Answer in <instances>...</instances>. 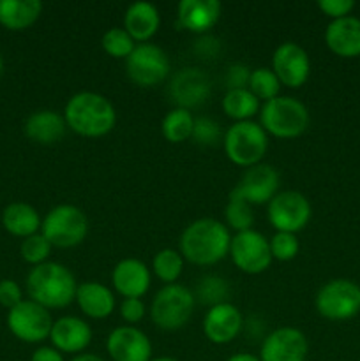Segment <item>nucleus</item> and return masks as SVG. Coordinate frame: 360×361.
<instances>
[{"label": "nucleus", "instance_id": "bb28decb", "mask_svg": "<svg viewBox=\"0 0 360 361\" xmlns=\"http://www.w3.org/2000/svg\"><path fill=\"white\" fill-rule=\"evenodd\" d=\"M2 224L11 235L27 236L35 235L41 229V217H39L37 210L27 203H13L4 210L2 214Z\"/></svg>", "mask_w": 360, "mask_h": 361}, {"label": "nucleus", "instance_id": "9d476101", "mask_svg": "<svg viewBox=\"0 0 360 361\" xmlns=\"http://www.w3.org/2000/svg\"><path fill=\"white\" fill-rule=\"evenodd\" d=\"M7 326H9L11 334L20 341L28 342V344H37V342L49 338L53 319L48 309L32 302V300H23L14 309L9 310Z\"/></svg>", "mask_w": 360, "mask_h": 361}, {"label": "nucleus", "instance_id": "aec40b11", "mask_svg": "<svg viewBox=\"0 0 360 361\" xmlns=\"http://www.w3.org/2000/svg\"><path fill=\"white\" fill-rule=\"evenodd\" d=\"M112 282L124 298H141L150 288V270L143 261L126 257L113 268Z\"/></svg>", "mask_w": 360, "mask_h": 361}, {"label": "nucleus", "instance_id": "a18cd8bd", "mask_svg": "<svg viewBox=\"0 0 360 361\" xmlns=\"http://www.w3.org/2000/svg\"><path fill=\"white\" fill-rule=\"evenodd\" d=\"M71 361H104L101 356L90 355V353H81V355H76Z\"/></svg>", "mask_w": 360, "mask_h": 361}, {"label": "nucleus", "instance_id": "20e7f679", "mask_svg": "<svg viewBox=\"0 0 360 361\" xmlns=\"http://www.w3.org/2000/svg\"><path fill=\"white\" fill-rule=\"evenodd\" d=\"M260 126L272 136L292 140L309 127V109L299 99L277 95L260 108Z\"/></svg>", "mask_w": 360, "mask_h": 361}, {"label": "nucleus", "instance_id": "4be33fe9", "mask_svg": "<svg viewBox=\"0 0 360 361\" xmlns=\"http://www.w3.org/2000/svg\"><path fill=\"white\" fill-rule=\"evenodd\" d=\"M221 11V2L217 0H182L176 7V18L180 27L203 34L217 23Z\"/></svg>", "mask_w": 360, "mask_h": 361}, {"label": "nucleus", "instance_id": "dca6fc26", "mask_svg": "<svg viewBox=\"0 0 360 361\" xmlns=\"http://www.w3.org/2000/svg\"><path fill=\"white\" fill-rule=\"evenodd\" d=\"M106 351L113 361H150L152 342L138 328L120 326L108 335Z\"/></svg>", "mask_w": 360, "mask_h": 361}, {"label": "nucleus", "instance_id": "49530a36", "mask_svg": "<svg viewBox=\"0 0 360 361\" xmlns=\"http://www.w3.org/2000/svg\"><path fill=\"white\" fill-rule=\"evenodd\" d=\"M150 361H179V360L169 358V356H161V358H154V360H150Z\"/></svg>", "mask_w": 360, "mask_h": 361}, {"label": "nucleus", "instance_id": "72a5a7b5", "mask_svg": "<svg viewBox=\"0 0 360 361\" xmlns=\"http://www.w3.org/2000/svg\"><path fill=\"white\" fill-rule=\"evenodd\" d=\"M226 222L235 229L236 233L247 231L253 229L254 224V214L249 203L244 200H236V197H229L228 204H226Z\"/></svg>", "mask_w": 360, "mask_h": 361}, {"label": "nucleus", "instance_id": "7ed1b4c3", "mask_svg": "<svg viewBox=\"0 0 360 361\" xmlns=\"http://www.w3.org/2000/svg\"><path fill=\"white\" fill-rule=\"evenodd\" d=\"M76 279L67 267L53 261L37 264L27 277V291L32 302L44 309H64L76 298Z\"/></svg>", "mask_w": 360, "mask_h": 361}, {"label": "nucleus", "instance_id": "58836bf2", "mask_svg": "<svg viewBox=\"0 0 360 361\" xmlns=\"http://www.w3.org/2000/svg\"><path fill=\"white\" fill-rule=\"evenodd\" d=\"M23 302L21 298V288L11 279L0 281V305L7 307V309H14L18 303Z\"/></svg>", "mask_w": 360, "mask_h": 361}, {"label": "nucleus", "instance_id": "79ce46f5", "mask_svg": "<svg viewBox=\"0 0 360 361\" xmlns=\"http://www.w3.org/2000/svg\"><path fill=\"white\" fill-rule=\"evenodd\" d=\"M30 361H66L62 353L56 351L55 348H39L35 349Z\"/></svg>", "mask_w": 360, "mask_h": 361}, {"label": "nucleus", "instance_id": "c03bdc74", "mask_svg": "<svg viewBox=\"0 0 360 361\" xmlns=\"http://www.w3.org/2000/svg\"><path fill=\"white\" fill-rule=\"evenodd\" d=\"M226 361H261L260 356H254L251 353H236V355L229 356Z\"/></svg>", "mask_w": 360, "mask_h": 361}, {"label": "nucleus", "instance_id": "0eeeda50", "mask_svg": "<svg viewBox=\"0 0 360 361\" xmlns=\"http://www.w3.org/2000/svg\"><path fill=\"white\" fill-rule=\"evenodd\" d=\"M41 233L53 247L69 249L80 245L88 233V219L74 204H59L46 214Z\"/></svg>", "mask_w": 360, "mask_h": 361}, {"label": "nucleus", "instance_id": "7c9ffc66", "mask_svg": "<svg viewBox=\"0 0 360 361\" xmlns=\"http://www.w3.org/2000/svg\"><path fill=\"white\" fill-rule=\"evenodd\" d=\"M249 88L258 99H263L265 102L270 99L277 97L279 88H281V81L275 76V73L268 67H258L251 73L249 78Z\"/></svg>", "mask_w": 360, "mask_h": 361}, {"label": "nucleus", "instance_id": "f704fd0d", "mask_svg": "<svg viewBox=\"0 0 360 361\" xmlns=\"http://www.w3.org/2000/svg\"><path fill=\"white\" fill-rule=\"evenodd\" d=\"M52 247L53 245L44 238L42 233H35V235L27 236V238L23 240V243H21V257H23L27 263L37 267V264L46 263L49 252H52Z\"/></svg>", "mask_w": 360, "mask_h": 361}, {"label": "nucleus", "instance_id": "2eb2a0df", "mask_svg": "<svg viewBox=\"0 0 360 361\" xmlns=\"http://www.w3.org/2000/svg\"><path fill=\"white\" fill-rule=\"evenodd\" d=\"M309 342L300 330L282 326L265 337L261 344V361H306Z\"/></svg>", "mask_w": 360, "mask_h": 361}, {"label": "nucleus", "instance_id": "423d86ee", "mask_svg": "<svg viewBox=\"0 0 360 361\" xmlns=\"http://www.w3.org/2000/svg\"><path fill=\"white\" fill-rule=\"evenodd\" d=\"M268 136L263 127L253 120L235 122L224 134V150L232 162L242 168L260 164L267 154Z\"/></svg>", "mask_w": 360, "mask_h": 361}, {"label": "nucleus", "instance_id": "a211bd4d", "mask_svg": "<svg viewBox=\"0 0 360 361\" xmlns=\"http://www.w3.org/2000/svg\"><path fill=\"white\" fill-rule=\"evenodd\" d=\"M49 341L56 351L81 355L92 341V328L80 317L64 316L53 321Z\"/></svg>", "mask_w": 360, "mask_h": 361}, {"label": "nucleus", "instance_id": "c9c22d12", "mask_svg": "<svg viewBox=\"0 0 360 361\" xmlns=\"http://www.w3.org/2000/svg\"><path fill=\"white\" fill-rule=\"evenodd\" d=\"M268 245H270L272 259L279 261H292L300 250V243L293 233L277 231L268 240Z\"/></svg>", "mask_w": 360, "mask_h": 361}, {"label": "nucleus", "instance_id": "cd10ccee", "mask_svg": "<svg viewBox=\"0 0 360 361\" xmlns=\"http://www.w3.org/2000/svg\"><path fill=\"white\" fill-rule=\"evenodd\" d=\"M222 109L235 122H246L260 111V99L249 88H233L226 92Z\"/></svg>", "mask_w": 360, "mask_h": 361}, {"label": "nucleus", "instance_id": "c756f323", "mask_svg": "<svg viewBox=\"0 0 360 361\" xmlns=\"http://www.w3.org/2000/svg\"><path fill=\"white\" fill-rule=\"evenodd\" d=\"M152 270L155 277L161 279L166 284H175L176 279L182 275L184 270V257L179 250L175 249H162L159 250L152 261Z\"/></svg>", "mask_w": 360, "mask_h": 361}, {"label": "nucleus", "instance_id": "a19ab883", "mask_svg": "<svg viewBox=\"0 0 360 361\" xmlns=\"http://www.w3.org/2000/svg\"><path fill=\"white\" fill-rule=\"evenodd\" d=\"M143 316L145 305L140 298H124V302L120 303V317L126 323L134 324L143 319Z\"/></svg>", "mask_w": 360, "mask_h": 361}, {"label": "nucleus", "instance_id": "e433bc0d", "mask_svg": "<svg viewBox=\"0 0 360 361\" xmlns=\"http://www.w3.org/2000/svg\"><path fill=\"white\" fill-rule=\"evenodd\" d=\"M193 137L196 143L200 145H215L221 140V129L215 120L201 116V118H194V129Z\"/></svg>", "mask_w": 360, "mask_h": 361}, {"label": "nucleus", "instance_id": "412c9836", "mask_svg": "<svg viewBox=\"0 0 360 361\" xmlns=\"http://www.w3.org/2000/svg\"><path fill=\"white\" fill-rule=\"evenodd\" d=\"M325 42L332 53L344 59L360 55V20L344 16L332 20L325 30Z\"/></svg>", "mask_w": 360, "mask_h": 361}, {"label": "nucleus", "instance_id": "37998d69", "mask_svg": "<svg viewBox=\"0 0 360 361\" xmlns=\"http://www.w3.org/2000/svg\"><path fill=\"white\" fill-rule=\"evenodd\" d=\"M196 49H198V51H200L203 56H212V55H215V53H217V49H219L217 39L212 37V35H205V37H201L200 41H198Z\"/></svg>", "mask_w": 360, "mask_h": 361}, {"label": "nucleus", "instance_id": "5701e85b", "mask_svg": "<svg viewBox=\"0 0 360 361\" xmlns=\"http://www.w3.org/2000/svg\"><path fill=\"white\" fill-rule=\"evenodd\" d=\"M74 300L80 305L81 312L94 319H104V317L112 316L113 309H115V296L109 291L108 286L101 284V282L87 281L80 284Z\"/></svg>", "mask_w": 360, "mask_h": 361}, {"label": "nucleus", "instance_id": "4c0bfd02", "mask_svg": "<svg viewBox=\"0 0 360 361\" xmlns=\"http://www.w3.org/2000/svg\"><path fill=\"white\" fill-rule=\"evenodd\" d=\"M318 7L332 20H339V18L349 16V13L355 7V2L353 0H320Z\"/></svg>", "mask_w": 360, "mask_h": 361}, {"label": "nucleus", "instance_id": "4468645a", "mask_svg": "<svg viewBox=\"0 0 360 361\" xmlns=\"http://www.w3.org/2000/svg\"><path fill=\"white\" fill-rule=\"evenodd\" d=\"M272 71L279 78L281 85H286L289 88L302 87L311 73L309 55L296 42H282L272 55Z\"/></svg>", "mask_w": 360, "mask_h": 361}, {"label": "nucleus", "instance_id": "393cba45", "mask_svg": "<svg viewBox=\"0 0 360 361\" xmlns=\"http://www.w3.org/2000/svg\"><path fill=\"white\" fill-rule=\"evenodd\" d=\"M67 123L64 115L52 111V109H41L32 113L25 122V134L32 141L41 145H53L62 140L66 134Z\"/></svg>", "mask_w": 360, "mask_h": 361}, {"label": "nucleus", "instance_id": "39448f33", "mask_svg": "<svg viewBox=\"0 0 360 361\" xmlns=\"http://www.w3.org/2000/svg\"><path fill=\"white\" fill-rule=\"evenodd\" d=\"M194 303L196 298L186 286L166 284L152 300V321L161 330H180L193 316Z\"/></svg>", "mask_w": 360, "mask_h": 361}, {"label": "nucleus", "instance_id": "6ab92c4d", "mask_svg": "<svg viewBox=\"0 0 360 361\" xmlns=\"http://www.w3.org/2000/svg\"><path fill=\"white\" fill-rule=\"evenodd\" d=\"M169 94L176 102V108L189 109L207 99L210 94V80L201 69L187 67L172 80Z\"/></svg>", "mask_w": 360, "mask_h": 361}, {"label": "nucleus", "instance_id": "6e6552de", "mask_svg": "<svg viewBox=\"0 0 360 361\" xmlns=\"http://www.w3.org/2000/svg\"><path fill=\"white\" fill-rule=\"evenodd\" d=\"M314 305L327 319H349L360 312V286L348 279H334L318 291Z\"/></svg>", "mask_w": 360, "mask_h": 361}, {"label": "nucleus", "instance_id": "b1692460", "mask_svg": "<svg viewBox=\"0 0 360 361\" xmlns=\"http://www.w3.org/2000/svg\"><path fill=\"white\" fill-rule=\"evenodd\" d=\"M159 25H161V16L157 7L150 2L140 0L131 4L124 14V28L138 42H147L157 32Z\"/></svg>", "mask_w": 360, "mask_h": 361}, {"label": "nucleus", "instance_id": "f257e3e1", "mask_svg": "<svg viewBox=\"0 0 360 361\" xmlns=\"http://www.w3.org/2000/svg\"><path fill=\"white\" fill-rule=\"evenodd\" d=\"M228 228L217 219H198L182 231L179 240L184 259L198 267H210L229 254Z\"/></svg>", "mask_w": 360, "mask_h": 361}, {"label": "nucleus", "instance_id": "de8ad7c7", "mask_svg": "<svg viewBox=\"0 0 360 361\" xmlns=\"http://www.w3.org/2000/svg\"><path fill=\"white\" fill-rule=\"evenodd\" d=\"M2 71H4V60H2V55H0V76H2Z\"/></svg>", "mask_w": 360, "mask_h": 361}, {"label": "nucleus", "instance_id": "ea45409f", "mask_svg": "<svg viewBox=\"0 0 360 361\" xmlns=\"http://www.w3.org/2000/svg\"><path fill=\"white\" fill-rule=\"evenodd\" d=\"M249 67L244 66V63H233V66L228 67V73H226L228 90H233V88H247L249 87Z\"/></svg>", "mask_w": 360, "mask_h": 361}, {"label": "nucleus", "instance_id": "f8f14e48", "mask_svg": "<svg viewBox=\"0 0 360 361\" xmlns=\"http://www.w3.org/2000/svg\"><path fill=\"white\" fill-rule=\"evenodd\" d=\"M229 256L239 270L249 275L261 274L272 263L268 240L256 229H247V231L236 233L235 236H232Z\"/></svg>", "mask_w": 360, "mask_h": 361}, {"label": "nucleus", "instance_id": "ddd939ff", "mask_svg": "<svg viewBox=\"0 0 360 361\" xmlns=\"http://www.w3.org/2000/svg\"><path fill=\"white\" fill-rule=\"evenodd\" d=\"M279 192V173L270 164L251 166L242 175L240 182L233 187L229 197L244 200L246 203L263 204L270 203L272 197Z\"/></svg>", "mask_w": 360, "mask_h": 361}, {"label": "nucleus", "instance_id": "a878e982", "mask_svg": "<svg viewBox=\"0 0 360 361\" xmlns=\"http://www.w3.org/2000/svg\"><path fill=\"white\" fill-rule=\"evenodd\" d=\"M39 0H0V23L9 30H25L41 16Z\"/></svg>", "mask_w": 360, "mask_h": 361}, {"label": "nucleus", "instance_id": "c85d7f7f", "mask_svg": "<svg viewBox=\"0 0 360 361\" xmlns=\"http://www.w3.org/2000/svg\"><path fill=\"white\" fill-rule=\"evenodd\" d=\"M194 116L189 109L175 108L162 118L161 130L162 136L169 143H182V141L193 137Z\"/></svg>", "mask_w": 360, "mask_h": 361}, {"label": "nucleus", "instance_id": "f03ea898", "mask_svg": "<svg viewBox=\"0 0 360 361\" xmlns=\"http://www.w3.org/2000/svg\"><path fill=\"white\" fill-rule=\"evenodd\" d=\"M67 127L85 137H101L115 127L116 111L112 101L97 92H78L64 109Z\"/></svg>", "mask_w": 360, "mask_h": 361}, {"label": "nucleus", "instance_id": "f3484780", "mask_svg": "<svg viewBox=\"0 0 360 361\" xmlns=\"http://www.w3.org/2000/svg\"><path fill=\"white\" fill-rule=\"evenodd\" d=\"M242 326V314L228 302L210 307L205 314L203 334L212 344H228L233 338H236Z\"/></svg>", "mask_w": 360, "mask_h": 361}, {"label": "nucleus", "instance_id": "2f4dec72", "mask_svg": "<svg viewBox=\"0 0 360 361\" xmlns=\"http://www.w3.org/2000/svg\"><path fill=\"white\" fill-rule=\"evenodd\" d=\"M134 42L136 41L127 34L126 28L113 27L104 32L101 44L109 56H115V59H127V56L133 53V49L136 48Z\"/></svg>", "mask_w": 360, "mask_h": 361}, {"label": "nucleus", "instance_id": "1a4fd4ad", "mask_svg": "<svg viewBox=\"0 0 360 361\" xmlns=\"http://www.w3.org/2000/svg\"><path fill=\"white\" fill-rule=\"evenodd\" d=\"M127 76L140 87L162 83L169 73V60L164 49L152 42H140L126 59Z\"/></svg>", "mask_w": 360, "mask_h": 361}, {"label": "nucleus", "instance_id": "9b49d317", "mask_svg": "<svg viewBox=\"0 0 360 361\" xmlns=\"http://www.w3.org/2000/svg\"><path fill=\"white\" fill-rule=\"evenodd\" d=\"M311 219V203L299 190H282L268 203V221L277 231L296 235Z\"/></svg>", "mask_w": 360, "mask_h": 361}, {"label": "nucleus", "instance_id": "473e14b6", "mask_svg": "<svg viewBox=\"0 0 360 361\" xmlns=\"http://www.w3.org/2000/svg\"><path fill=\"white\" fill-rule=\"evenodd\" d=\"M228 295H229L228 282L221 277H215V275H208V277H203L200 281L194 298L198 296L201 303L215 307L219 305V303H226Z\"/></svg>", "mask_w": 360, "mask_h": 361}]
</instances>
